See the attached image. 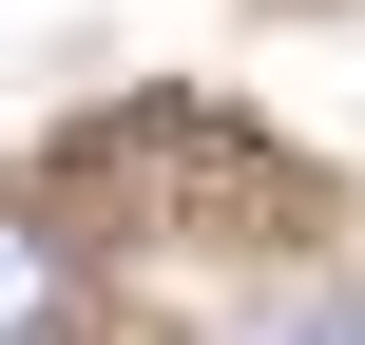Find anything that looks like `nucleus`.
Here are the masks:
<instances>
[{
  "label": "nucleus",
  "mask_w": 365,
  "mask_h": 345,
  "mask_svg": "<svg viewBox=\"0 0 365 345\" xmlns=\"http://www.w3.org/2000/svg\"><path fill=\"white\" fill-rule=\"evenodd\" d=\"M250 345H365V288H308V307H269Z\"/></svg>",
  "instance_id": "f03ea898"
},
{
  "label": "nucleus",
  "mask_w": 365,
  "mask_h": 345,
  "mask_svg": "<svg viewBox=\"0 0 365 345\" xmlns=\"http://www.w3.org/2000/svg\"><path fill=\"white\" fill-rule=\"evenodd\" d=\"M58 327H77V250L38 211H0V345H58Z\"/></svg>",
  "instance_id": "f257e3e1"
}]
</instances>
